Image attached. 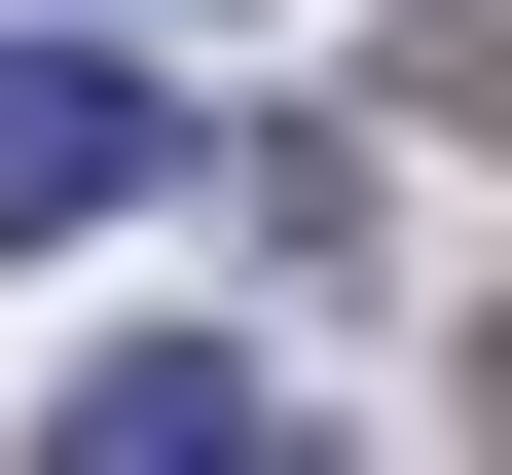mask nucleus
Wrapping results in <instances>:
<instances>
[{
    "label": "nucleus",
    "mask_w": 512,
    "mask_h": 475,
    "mask_svg": "<svg viewBox=\"0 0 512 475\" xmlns=\"http://www.w3.org/2000/svg\"><path fill=\"white\" fill-rule=\"evenodd\" d=\"M37 475H293V439H256V366H220V329H147V366H74V402H37Z\"/></svg>",
    "instance_id": "f03ea898"
},
{
    "label": "nucleus",
    "mask_w": 512,
    "mask_h": 475,
    "mask_svg": "<svg viewBox=\"0 0 512 475\" xmlns=\"http://www.w3.org/2000/svg\"><path fill=\"white\" fill-rule=\"evenodd\" d=\"M110 37H147V0H110Z\"/></svg>",
    "instance_id": "7ed1b4c3"
},
{
    "label": "nucleus",
    "mask_w": 512,
    "mask_h": 475,
    "mask_svg": "<svg viewBox=\"0 0 512 475\" xmlns=\"http://www.w3.org/2000/svg\"><path fill=\"white\" fill-rule=\"evenodd\" d=\"M147 183H183L147 37H110V0H37V37H0V256H74V220H147Z\"/></svg>",
    "instance_id": "f257e3e1"
}]
</instances>
